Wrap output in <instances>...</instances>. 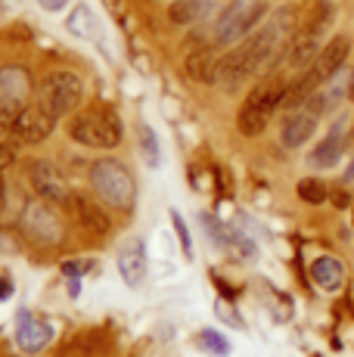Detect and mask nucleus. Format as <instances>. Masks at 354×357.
Masks as SVG:
<instances>
[{"mask_svg": "<svg viewBox=\"0 0 354 357\" xmlns=\"http://www.w3.org/2000/svg\"><path fill=\"white\" fill-rule=\"evenodd\" d=\"M295 22H298L295 6L274 10L268 16V22L252 38H246L240 47H233L230 53L221 56V63H217V84L233 91V87H240L252 75L274 68L277 59H283L289 53L292 38H295Z\"/></svg>", "mask_w": 354, "mask_h": 357, "instance_id": "f257e3e1", "label": "nucleus"}, {"mask_svg": "<svg viewBox=\"0 0 354 357\" xmlns=\"http://www.w3.org/2000/svg\"><path fill=\"white\" fill-rule=\"evenodd\" d=\"M286 93H289V87H286L280 78H268V81H261V84L252 87V93L246 97V102H243L240 115H236V128H240V134L243 137L261 134V130L268 128L270 115L286 102Z\"/></svg>", "mask_w": 354, "mask_h": 357, "instance_id": "f03ea898", "label": "nucleus"}, {"mask_svg": "<svg viewBox=\"0 0 354 357\" xmlns=\"http://www.w3.org/2000/svg\"><path fill=\"white\" fill-rule=\"evenodd\" d=\"M69 134L91 149H115L121 143V121L109 106H87L72 119Z\"/></svg>", "mask_w": 354, "mask_h": 357, "instance_id": "7ed1b4c3", "label": "nucleus"}, {"mask_svg": "<svg viewBox=\"0 0 354 357\" xmlns=\"http://www.w3.org/2000/svg\"><path fill=\"white\" fill-rule=\"evenodd\" d=\"M91 183H93V190H97V196L103 199L106 205H112V208L128 211L134 205V193H137V190H134V177L121 162H115V159L93 162Z\"/></svg>", "mask_w": 354, "mask_h": 357, "instance_id": "20e7f679", "label": "nucleus"}, {"mask_svg": "<svg viewBox=\"0 0 354 357\" xmlns=\"http://www.w3.org/2000/svg\"><path fill=\"white\" fill-rule=\"evenodd\" d=\"M81 97H84V84H81V78L75 72H69V68L50 72L38 87V102L53 119L72 115L75 109L81 106Z\"/></svg>", "mask_w": 354, "mask_h": 357, "instance_id": "39448f33", "label": "nucleus"}, {"mask_svg": "<svg viewBox=\"0 0 354 357\" xmlns=\"http://www.w3.org/2000/svg\"><path fill=\"white\" fill-rule=\"evenodd\" d=\"M264 13H268V0H230L227 10L217 16L215 44L230 47L236 40H243L264 19Z\"/></svg>", "mask_w": 354, "mask_h": 357, "instance_id": "423d86ee", "label": "nucleus"}, {"mask_svg": "<svg viewBox=\"0 0 354 357\" xmlns=\"http://www.w3.org/2000/svg\"><path fill=\"white\" fill-rule=\"evenodd\" d=\"M320 112H323V100L320 97H311L305 106L292 109L289 119L283 121V143L286 146L295 149V146H302V143H308L311 134H314V128H317Z\"/></svg>", "mask_w": 354, "mask_h": 357, "instance_id": "0eeeda50", "label": "nucleus"}, {"mask_svg": "<svg viewBox=\"0 0 354 357\" xmlns=\"http://www.w3.org/2000/svg\"><path fill=\"white\" fill-rule=\"evenodd\" d=\"M53 128H56V119H53L40 102H31V106H25L22 112H19L13 137H16L19 143H25V146H35V143H44L47 137L53 134Z\"/></svg>", "mask_w": 354, "mask_h": 357, "instance_id": "6e6552de", "label": "nucleus"}, {"mask_svg": "<svg viewBox=\"0 0 354 357\" xmlns=\"http://www.w3.org/2000/svg\"><path fill=\"white\" fill-rule=\"evenodd\" d=\"M16 342H19V348H22L25 354H38L53 342V326L44 324L40 317H35L31 311H19Z\"/></svg>", "mask_w": 354, "mask_h": 357, "instance_id": "1a4fd4ad", "label": "nucleus"}, {"mask_svg": "<svg viewBox=\"0 0 354 357\" xmlns=\"http://www.w3.org/2000/svg\"><path fill=\"white\" fill-rule=\"evenodd\" d=\"M31 183H35V190L44 199H50V202H75V196L66 190V181L59 177V171L53 168L50 162H35V168H31Z\"/></svg>", "mask_w": 354, "mask_h": 357, "instance_id": "9d476101", "label": "nucleus"}, {"mask_svg": "<svg viewBox=\"0 0 354 357\" xmlns=\"http://www.w3.org/2000/svg\"><path fill=\"white\" fill-rule=\"evenodd\" d=\"M31 93V78L22 66L0 68V102H19L22 106Z\"/></svg>", "mask_w": 354, "mask_h": 357, "instance_id": "9b49d317", "label": "nucleus"}, {"mask_svg": "<svg viewBox=\"0 0 354 357\" xmlns=\"http://www.w3.org/2000/svg\"><path fill=\"white\" fill-rule=\"evenodd\" d=\"M118 273H121V280H125L131 289H137V286L143 283V277H146V252H143L140 239H134V243H128L125 249H121Z\"/></svg>", "mask_w": 354, "mask_h": 357, "instance_id": "f8f14e48", "label": "nucleus"}, {"mask_svg": "<svg viewBox=\"0 0 354 357\" xmlns=\"http://www.w3.org/2000/svg\"><path fill=\"white\" fill-rule=\"evenodd\" d=\"M217 63H221V56L215 53V47H199L187 56V75L202 84H212L217 81Z\"/></svg>", "mask_w": 354, "mask_h": 357, "instance_id": "ddd939ff", "label": "nucleus"}, {"mask_svg": "<svg viewBox=\"0 0 354 357\" xmlns=\"http://www.w3.org/2000/svg\"><path fill=\"white\" fill-rule=\"evenodd\" d=\"M311 277H314V283L323 292H336L339 286H342V280H345V267H342V261L339 258L323 255V258H317L314 264H311Z\"/></svg>", "mask_w": 354, "mask_h": 357, "instance_id": "4468645a", "label": "nucleus"}, {"mask_svg": "<svg viewBox=\"0 0 354 357\" xmlns=\"http://www.w3.org/2000/svg\"><path fill=\"white\" fill-rule=\"evenodd\" d=\"M208 13H212V0H177L168 10V16L177 25H193V22H202Z\"/></svg>", "mask_w": 354, "mask_h": 357, "instance_id": "2eb2a0df", "label": "nucleus"}, {"mask_svg": "<svg viewBox=\"0 0 354 357\" xmlns=\"http://www.w3.org/2000/svg\"><path fill=\"white\" fill-rule=\"evenodd\" d=\"M339 155H342V137H339V130H332L323 143H317L314 153H311V165H317V168H330V165L339 162Z\"/></svg>", "mask_w": 354, "mask_h": 357, "instance_id": "dca6fc26", "label": "nucleus"}, {"mask_svg": "<svg viewBox=\"0 0 354 357\" xmlns=\"http://www.w3.org/2000/svg\"><path fill=\"white\" fill-rule=\"evenodd\" d=\"M25 224H29V227L35 230L38 236H44V239H53L50 233H47V227H50L53 233H59V224L53 221V215L40 202H35V205H29V208H25Z\"/></svg>", "mask_w": 354, "mask_h": 357, "instance_id": "f3484780", "label": "nucleus"}, {"mask_svg": "<svg viewBox=\"0 0 354 357\" xmlns=\"http://www.w3.org/2000/svg\"><path fill=\"white\" fill-rule=\"evenodd\" d=\"M75 208H78V218L84 221V227H91V230H97V233H106V230H109L106 215L97 208V205L91 202V199L75 196Z\"/></svg>", "mask_w": 354, "mask_h": 357, "instance_id": "a211bd4d", "label": "nucleus"}, {"mask_svg": "<svg viewBox=\"0 0 354 357\" xmlns=\"http://www.w3.org/2000/svg\"><path fill=\"white\" fill-rule=\"evenodd\" d=\"M140 153H143V162L149 168H159L162 165V153H159V137L149 125H140Z\"/></svg>", "mask_w": 354, "mask_h": 357, "instance_id": "6ab92c4d", "label": "nucleus"}, {"mask_svg": "<svg viewBox=\"0 0 354 357\" xmlns=\"http://www.w3.org/2000/svg\"><path fill=\"white\" fill-rule=\"evenodd\" d=\"M295 190H298V196H302L305 202H311V205H320V202H326V199H330L326 183L317 181V177H305V181H298Z\"/></svg>", "mask_w": 354, "mask_h": 357, "instance_id": "aec40b11", "label": "nucleus"}, {"mask_svg": "<svg viewBox=\"0 0 354 357\" xmlns=\"http://www.w3.org/2000/svg\"><path fill=\"white\" fill-rule=\"evenodd\" d=\"M69 31H75L78 38H93V19H91V10L87 6H78L69 19Z\"/></svg>", "mask_w": 354, "mask_h": 357, "instance_id": "412c9836", "label": "nucleus"}, {"mask_svg": "<svg viewBox=\"0 0 354 357\" xmlns=\"http://www.w3.org/2000/svg\"><path fill=\"white\" fill-rule=\"evenodd\" d=\"M19 112H22V106H19V102H0V140H3L6 134H13Z\"/></svg>", "mask_w": 354, "mask_h": 357, "instance_id": "4be33fe9", "label": "nucleus"}, {"mask_svg": "<svg viewBox=\"0 0 354 357\" xmlns=\"http://www.w3.org/2000/svg\"><path fill=\"white\" fill-rule=\"evenodd\" d=\"M199 342H202V348H208L212 354H230V342L224 339L221 333H215V329H202L199 333Z\"/></svg>", "mask_w": 354, "mask_h": 357, "instance_id": "5701e85b", "label": "nucleus"}, {"mask_svg": "<svg viewBox=\"0 0 354 357\" xmlns=\"http://www.w3.org/2000/svg\"><path fill=\"white\" fill-rule=\"evenodd\" d=\"M174 227H177V233H180V245H183V252H187V255H193V245H190L187 227H183V221H180V215H177V211H174Z\"/></svg>", "mask_w": 354, "mask_h": 357, "instance_id": "b1692460", "label": "nucleus"}, {"mask_svg": "<svg viewBox=\"0 0 354 357\" xmlns=\"http://www.w3.org/2000/svg\"><path fill=\"white\" fill-rule=\"evenodd\" d=\"M13 159H16V153H13V146H3V143H0V168H6V165H10Z\"/></svg>", "mask_w": 354, "mask_h": 357, "instance_id": "393cba45", "label": "nucleus"}, {"mask_svg": "<svg viewBox=\"0 0 354 357\" xmlns=\"http://www.w3.org/2000/svg\"><path fill=\"white\" fill-rule=\"evenodd\" d=\"M66 3H69V0H40V6H44V10H53V13L63 10Z\"/></svg>", "mask_w": 354, "mask_h": 357, "instance_id": "a878e982", "label": "nucleus"}, {"mask_svg": "<svg viewBox=\"0 0 354 357\" xmlns=\"http://www.w3.org/2000/svg\"><path fill=\"white\" fill-rule=\"evenodd\" d=\"M332 202H336V205H339V208H345V205H351V199H348V196H345V193H342V190H339V193H332Z\"/></svg>", "mask_w": 354, "mask_h": 357, "instance_id": "bb28decb", "label": "nucleus"}, {"mask_svg": "<svg viewBox=\"0 0 354 357\" xmlns=\"http://www.w3.org/2000/svg\"><path fill=\"white\" fill-rule=\"evenodd\" d=\"M6 208V183H3V174H0V215Z\"/></svg>", "mask_w": 354, "mask_h": 357, "instance_id": "cd10ccee", "label": "nucleus"}, {"mask_svg": "<svg viewBox=\"0 0 354 357\" xmlns=\"http://www.w3.org/2000/svg\"><path fill=\"white\" fill-rule=\"evenodd\" d=\"M3 298H10V283L0 277V301H3Z\"/></svg>", "mask_w": 354, "mask_h": 357, "instance_id": "c85d7f7f", "label": "nucleus"}, {"mask_svg": "<svg viewBox=\"0 0 354 357\" xmlns=\"http://www.w3.org/2000/svg\"><path fill=\"white\" fill-rule=\"evenodd\" d=\"M348 181H354V162H351V168H348Z\"/></svg>", "mask_w": 354, "mask_h": 357, "instance_id": "c756f323", "label": "nucleus"}, {"mask_svg": "<svg viewBox=\"0 0 354 357\" xmlns=\"http://www.w3.org/2000/svg\"><path fill=\"white\" fill-rule=\"evenodd\" d=\"M351 224H354V205H351Z\"/></svg>", "mask_w": 354, "mask_h": 357, "instance_id": "7c9ffc66", "label": "nucleus"}, {"mask_svg": "<svg viewBox=\"0 0 354 357\" xmlns=\"http://www.w3.org/2000/svg\"><path fill=\"white\" fill-rule=\"evenodd\" d=\"M351 100H354V84H351Z\"/></svg>", "mask_w": 354, "mask_h": 357, "instance_id": "2f4dec72", "label": "nucleus"}]
</instances>
